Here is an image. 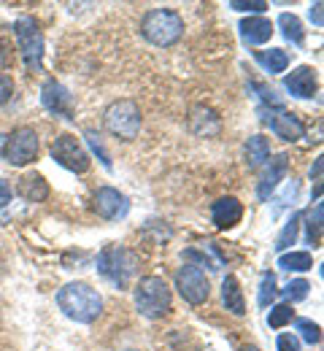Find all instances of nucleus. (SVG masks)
<instances>
[{
	"label": "nucleus",
	"instance_id": "1",
	"mask_svg": "<svg viewBox=\"0 0 324 351\" xmlns=\"http://www.w3.org/2000/svg\"><path fill=\"white\" fill-rule=\"evenodd\" d=\"M57 306L68 319H73L79 324H92L95 319L103 313V298L90 284L71 281L57 292Z\"/></svg>",
	"mask_w": 324,
	"mask_h": 351
},
{
	"label": "nucleus",
	"instance_id": "2",
	"mask_svg": "<svg viewBox=\"0 0 324 351\" xmlns=\"http://www.w3.org/2000/svg\"><path fill=\"white\" fill-rule=\"evenodd\" d=\"M140 36L154 46H173L184 36V19L173 8H151L140 22Z\"/></svg>",
	"mask_w": 324,
	"mask_h": 351
},
{
	"label": "nucleus",
	"instance_id": "3",
	"mask_svg": "<svg viewBox=\"0 0 324 351\" xmlns=\"http://www.w3.org/2000/svg\"><path fill=\"white\" fill-rule=\"evenodd\" d=\"M136 267H138V260L133 252H127L125 246H105L100 254H97V273L114 284L116 289H127L130 287V278L136 276Z\"/></svg>",
	"mask_w": 324,
	"mask_h": 351
},
{
	"label": "nucleus",
	"instance_id": "4",
	"mask_svg": "<svg viewBox=\"0 0 324 351\" xmlns=\"http://www.w3.org/2000/svg\"><path fill=\"white\" fill-rule=\"evenodd\" d=\"M14 38L19 46V54L25 60L27 73H41L44 62V33L33 16H19L14 22Z\"/></svg>",
	"mask_w": 324,
	"mask_h": 351
},
{
	"label": "nucleus",
	"instance_id": "5",
	"mask_svg": "<svg viewBox=\"0 0 324 351\" xmlns=\"http://www.w3.org/2000/svg\"><path fill=\"white\" fill-rule=\"evenodd\" d=\"M136 308L146 319H162L171 311V289L160 276H143L136 284Z\"/></svg>",
	"mask_w": 324,
	"mask_h": 351
},
{
	"label": "nucleus",
	"instance_id": "6",
	"mask_svg": "<svg viewBox=\"0 0 324 351\" xmlns=\"http://www.w3.org/2000/svg\"><path fill=\"white\" fill-rule=\"evenodd\" d=\"M105 130L122 141H133L140 130V108L133 100H116L103 114Z\"/></svg>",
	"mask_w": 324,
	"mask_h": 351
},
{
	"label": "nucleus",
	"instance_id": "7",
	"mask_svg": "<svg viewBox=\"0 0 324 351\" xmlns=\"http://www.w3.org/2000/svg\"><path fill=\"white\" fill-rule=\"evenodd\" d=\"M51 160L57 162V165H62L65 171H71V173H84V171H90V154H87V149L79 143V138L76 135H60V138H54V143H51Z\"/></svg>",
	"mask_w": 324,
	"mask_h": 351
},
{
	"label": "nucleus",
	"instance_id": "8",
	"mask_svg": "<svg viewBox=\"0 0 324 351\" xmlns=\"http://www.w3.org/2000/svg\"><path fill=\"white\" fill-rule=\"evenodd\" d=\"M38 157V135L33 132V128H16L11 130V135L3 143V160L8 165H27Z\"/></svg>",
	"mask_w": 324,
	"mask_h": 351
},
{
	"label": "nucleus",
	"instance_id": "9",
	"mask_svg": "<svg viewBox=\"0 0 324 351\" xmlns=\"http://www.w3.org/2000/svg\"><path fill=\"white\" fill-rule=\"evenodd\" d=\"M176 289L189 306H203L211 295V284L197 265H184L176 273Z\"/></svg>",
	"mask_w": 324,
	"mask_h": 351
},
{
	"label": "nucleus",
	"instance_id": "10",
	"mask_svg": "<svg viewBox=\"0 0 324 351\" xmlns=\"http://www.w3.org/2000/svg\"><path fill=\"white\" fill-rule=\"evenodd\" d=\"M92 208L97 217L114 221V219H122V217L130 211V203H127V197H125L119 189H114V186H100L92 197Z\"/></svg>",
	"mask_w": 324,
	"mask_h": 351
},
{
	"label": "nucleus",
	"instance_id": "11",
	"mask_svg": "<svg viewBox=\"0 0 324 351\" xmlns=\"http://www.w3.org/2000/svg\"><path fill=\"white\" fill-rule=\"evenodd\" d=\"M260 114H262V122L265 125H271V130L276 132L278 138H284V141H300L303 135H306V128L300 125V119L297 117H292V114H286L284 108H260Z\"/></svg>",
	"mask_w": 324,
	"mask_h": 351
},
{
	"label": "nucleus",
	"instance_id": "12",
	"mask_svg": "<svg viewBox=\"0 0 324 351\" xmlns=\"http://www.w3.org/2000/svg\"><path fill=\"white\" fill-rule=\"evenodd\" d=\"M41 103L49 114L54 117H65V119H73V95L62 87L60 82H47L41 89Z\"/></svg>",
	"mask_w": 324,
	"mask_h": 351
},
{
	"label": "nucleus",
	"instance_id": "13",
	"mask_svg": "<svg viewBox=\"0 0 324 351\" xmlns=\"http://www.w3.org/2000/svg\"><path fill=\"white\" fill-rule=\"evenodd\" d=\"M284 87H286V92H292L295 97H314V95L319 92L316 71L308 68V65H300V68H295V71L284 79Z\"/></svg>",
	"mask_w": 324,
	"mask_h": 351
},
{
	"label": "nucleus",
	"instance_id": "14",
	"mask_svg": "<svg viewBox=\"0 0 324 351\" xmlns=\"http://www.w3.org/2000/svg\"><path fill=\"white\" fill-rule=\"evenodd\" d=\"M286 168H289V157H286V154H276V157L271 160V165L265 168V173H262L260 184H257V197H260V200H268V197L273 195L278 181L286 176Z\"/></svg>",
	"mask_w": 324,
	"mask_h": 351
},
{
	"label": "nucleus",
	"instance_id": "15",
	"mask_svg": "<svg viewBox=\"0 0 324 351\" xmlns=\"http://www.w3.org/2000/svg\"><path fill=\"white\" fill-rule=\"evenodd\" d=\"M238 30H240L243 44H249V46L265 44V41H271V36H273L271 19H262V16H249V19H243V22L238 25Z\"/></svg>",
	"mask_w": 324,
	"mask_h": 351
},
{
	"label": "nucleus",
	"instance_id": "16",
	"mask_svg": "<svg viewBox=\"0 0 324 351\" xmlns=\"http://www.w3.org/2000/svg\"><path fill=\"white\" fill-rule=\"evenodd\" d=\"M243 217V206H240V200H235V197H219L216 203H214V208H211V219L214 224L219 227V230H230L235 227L238 221Z\"/></svg>",
	"mask_w": 324,
	"mask_h": 351
},
{
	"label": "nucleus",
	"instance_id": "17",
	"mask_svg": "<svg viewBox=\"0 0 324 351\" xmlns=\"http://www.w3.org/2000/svg\"><path fill=\"white\" fill-rule=\"evenodd\" d=\"M16 192H19L27 203H44L49 197V184L41 173H25L19 178Z\"/></svg>",
	"mask_w": 324,
	"mask_h": 351
},
{
	"label": "nucleus",
	"instance_id": "18",
	"mask_svg": "<svg viewBox=\"0 0 324 351\" xmlns=\"http://www.w3.org/2000/svg\"><path fill=\"white\" fill-rule=\"evenodd\" d=\"M222 303H225V308H227L230 313H235V316H243V313H246L243 289H240V284H238L235 276H227V278L222 281Z\"/></svg>",
	"mask_w": 324,
	"mask_h": 351
},
{
	"label": "nucleus",
	"instance_id": "19",
	"mask_svg": "<svg viewBox=\"0 0 324 351\" xmlns=\"http://www.w3.org/2000/svg\"><path fill=\"white\" fill-rule=\"evenodd\" d=\"M254 60L268 71V73H284L289 68V54L284 49H265V51H254Z\"/></svg>",
	"mask_w": 324,
	"mask_h": 351
},
{
	"label": "nucleus",
	"instance_id": "20",
	"mask_svg": "<svg viewBox=\"0 0 324 351\" xmlns=\"http://www.w3.org/2000/svg\"><path fill=\"white\" fill-rule=\"evenodd\" d=\"M268 157H271V143H268V138H262V135L249 138V143H246V165H249V168H260Z\"/></svg>",
	"mask_w": 324,
	"mask_h": 351
},
{
	"label": "nucleus",
	"instance_id": "21",
	"mask_svg": "<svg viewBox=\"0 0 324 351\" xmlns=\"http://www.w3.org/2000/svg\"><path fill=\"white\" fill-rule=\"evenodd\" d=\"M278 25H281V30H284V38H286V41H292L295 46H300L303 41H306L303 22H300L295 14H281V16H278Z\"/></svg>",
	"mask_w": 324,
	"mask_h": 351
},
{
	"label": "nucleus",
	"instance_id": "22",
	"mask_svg": "<svg viewBox=\"0 0 324 351\" xmlns=\"http://www.w3.org/2000/svg\"><path fill=\"white\" fill-rule=\"evenodd\" d=\"M300 221H303V214H292L289 221H286V227L281 230V235L276 238V252H286L289 246H295V241H297V232H300Z\"/></svg>",
	"mask_w": 324,
	"mask_h": 351
},
{
	"label": "nucleus",
	"instance_id": "23",
	"mask_svg": "<svg viewBox=\"0 0 324 351\" xmlns=\"http://www.w3.org/2000/svg\"><path fill=\"white\" fill-rule=\"evenodd\" d=\"M278 267L284 270H297V273H306L314 267V260L308 252H289V254H281L278 257Z\"/></svg>",
	"mask_w": 324,
	"mask_h": 351
},
{
	"label": "nucleus",
	"instance_id": "24",
	"mask_svg": "<svg viewBox=\"0 0 324 351\" xmlns=\"http://www.w3.org/2000/svg\"><path fill=\"white\" fill-rule=\"evenodd\" d=\"M278 298V287H276V276L273 273H262L260 278V295H257V303L262 308H268Z\"/></svg>",
	"mask_w": 324,
	"mask_h": 351
},
{
	"label": "nucleus",
	"instance_id": "25",
	"mask_svg": "<svg viewBox=\"0 0 324 351\" xmlns=\"http://www.w3.org/2000/svg\"><path fill=\"white\" fill-rule=\"evenodd\" d=\"M306 219H308V243L322 246V203H316Z\"/></svg>",
	"mask_w": 324,
	"mask_h": 351
},
{
	"label": "nucleus",
	"instance_id": "26",
	"mask_svg": "<svg viewBox=\"0 0 324 351\" xmlns=\"http://www.w3.org/2000/svg\"><path fill=\"white\" fill-rule=\"evenodd\" d=\"M308 289H311V284H308L306 278H297V281H289V284L281 289V295H284L289 303H300V300L308 298Z\"/></svg>",
	"mask_w": 324,
	"mask_h": 351
},
{
	"label": "nucleus",
	"instance_id": "27",
	"mask_svg": "<svg viewBox=\"0 0 324 351\" xmlns=\"http://www.w3.org/2000/svg\"><path fill=\"white\" fill-rule=\"evenodd\" d=\"M292 319H295V311H292L289 303H281V306L271 308V313H268V324H271L273 330L284 327V324H289Z\"/></svg>",
	"mask_w": 324,
	"mask_h": 351
},
{
	"label": "nucleus",
	"instance_id": "28",
	"mask_svg": "<svg viewBox=\"0 0 324 351\" xmlns=\"http://www.w3.org/2000/svg\"><path fill=\"white\" fill-rule=\"evenodd\" d=\"M297 332H300V338H303L306 343H311V346H316V343L322 341V330H319V324H314L311 319H297Z\"/></svg>",
	"mask_w": 324,
	"mask_h": 351
},
{
	"label": "nucleus",
	"instance_id": "29",
	"mask_svg": "<svg viewBox=\"0 0 324 351\" xmlns=\"http://www.w3.org/2000/svg\"><path fill=\"white\" fill-rule=\"evenodd\" d=\"M230 8L235 11H251V14H262L268 8L265 0H230Z\"/></svg>",
	"mask_w": 324,
	"mask_h": 351
},
{
	"label": "nucleus",
	"instance_id": "30",
	"mask_svg": "<svg viewBox=\"0 0 324 351\" xmlns=\"http://www.w3.org/2000/svg\"><path fill=\"white\" fill-rule=\"evenodd\" d=\"M11 65H14V46L5 36H0V71H5Z\"/></svg>",
	"mask_w": 324,
	"mask_h": 351
},
{
	"label": "nucleus",
	"instance_id": "31",
	"mask_svg": "<svg viewBox=\"0 0 324 351\" xmlns=\"http://www.w3.org/2000/svg\"><path fill=\"white\" fill-rule=\"evenodd\" d=\"M276 346L278 351H300V338L292 332H284V335H278Z\"/></svg>",
	"mask_w": 324,
	"mask_h": 351
},
{
	"label": "nucleus",
	"instance_id": "32",
	"mask_svg": "<svg viewBox=\"0 0 324 351\" xmlns=\"http://www.w3.org/2000/svg\"><path fill=\"white\" fill-rule=\"evenodd\" d=\"M11 95H14V82H11V76L0 73V106H3V103H8V100H11Z\"/></svg>",
	"mask_w": 324,
	"mask_h": 351
},
{
	"label": "nucleus",
	"instance_id": "33",
	"mask_svg": "<svg viewBox=\"0 0 324 351\" xmlns=\"http://www.w3.org/2000/svg\"><path fill=\"white\" fill-rule=\"evenodd\" d=\"M8 203H11V186L0 178V208H5Z\"/></svg>",
	"mask_w": 324,
	"mask_h": 351
},
{
	"label": "nucleus",
	"instance_id": "34",
	"mask_svg": "<svg viewBox=\"0 0 324 351\" xmlns=\"http://www.w3.org/2000/svg\"><path fill=\"white\" fill-rule=\"evenodd\" d=\"M311 19H314V25H316V27H322V25H324V19H322V3H314V5H311Z\"/></svg>",
	"mask_w": 324,
	"mask_h": 351
},
{
	"label": "nucleus",
	"instance_id": "35",
	"mask_svg": "<svg viewBox=\"0 0 324 351\" xmlns=\"http://www.w3.org/2000/svg\"><path fill=\"white\" fill-rule=\"evenodd\" d=\"M238 351H260V349H257V346H240Z\"/></svg>",
	"mask_w": 324,
	"mask_h": 351
}]
</instances>
